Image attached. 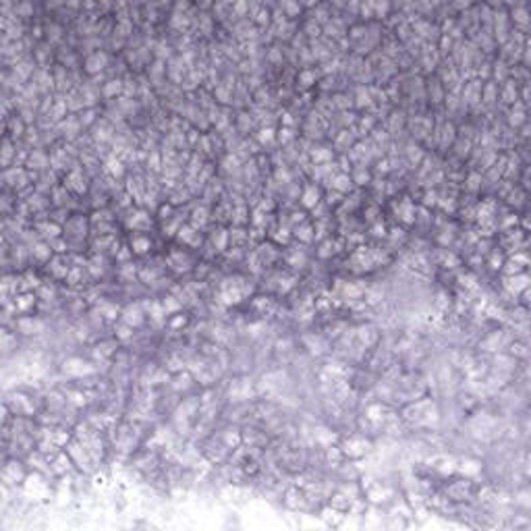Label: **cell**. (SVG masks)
Listing matches in <instances>:
<instances>
[{"mask_svg": "<svg viewBox=\"0 0 531 531\" xmlns=\"http://www.w3.org/2000/svg\"><path fill=\"white\" fill-rule=\"evenodd\" d=\"M326 32H328V36L340 38L344 30H342V23H338V21H328V25H326Z\"/></svg>", "mask_w": 531, "mask_h": 531, "instance_id": "74e56055", "label": "cell"}, {"mask_svg": "<svg viewBox=\"0 0 531 531\" xmlns=\"http://www.w3.org/2000/svg\"><path fill=\"white\" fill-rule=\"evenodd\" d=\"M326 185H328V189H334V191H338V193H342V195L351 193V191L355 189V183H353L351 174H348V172H342V170L334 172V174L326 180Z\"/></svg>", "mask_w": 531, "mask_h": 531, "instance_id": "52a82bcc", "label": "cell"}, {"mask_svg": "<svg viewBox=\"0 0 531 531\" xmlns=\"http://www.w3.org/2000/svg\"><path fill=\"white\" fill-rule=\"evenodd\" d=\"M428 96H430V102H434V104H438V102H442L444 100V90L440 88V83H434V86H428Z\"/></svg>", "mask_w": 531, "mask_h": 531, "instance_id": "d590c367", "label": "cell"}, {"mask_svg": "<svg viewBox=\"0 0 531 531\" xmlns=\"http://www.w3.org/2000/svg\"><path fill=\"white\" fill-rule=\"evenodd\" d=\"M504 200H506V204L508 206H514V208H519V206H523L525 204V193H523V189H519V187H512L506 195H504Z\"/></svg>", "mask_w": 531, "mask_h": 531, "instance_id": "1f68e13d", "label": "cell"}, {"mask_svg": "<svg viewBox=\"0 0 531 531\" xmlns=\"http://www.w3.org/2000/svg\"><path fill=\"white\" fill-rule=\"evenodd\" d=\"M210 245H212L218 254H226V249H228V230L226 228H216L212 232V239H210Z\"/></svg>", "mask_w": 531, "mask_h": 531, "instance_id": "d6986e66", "label": "cell"}, {"mask_svg": "<svg viewBox=\"0 0 531 531\" xmlns=\"http://www.w3.org/2000/svg\"><path fill=\"white\" fill-rule=\"evenodd\" d=\"M512 21H514L516 25H519L523 32H527V27H529V12H527V8L516 6V8L512 10Z\"/></svg>", "mask_w": 531, "mask_h": 531, "instance_id": "d6a6232c", "label": "cell"}, {"mask_svg": "<svg viewBox=\"0 0 531 531\" xmlns=\"http://www.w3.org/2000/svg\"><path fill=\"white\" fill-rule=\"evenodd\" d=\"M208 220H210V212H208V208L206 206H200V208H195V212L191 216V226L195 228H204L208 224Z\"/></svg>", "mask_w": 531, "mask_h": 531, "instance_id": "484cf974", "label": "cell"}, {"mask_svg": "<svg viewBox=\"0 0 531 531\" xmlns=\"http://www.w3.org/2000/svg\"><path fill=\"white\" fill-rule=\"evenodd\" d=\"M48 274H52V278H56V280H64L68 270H71V260H68L64 254H56V256H52L48 262Z\"/></svg>", "mask_w": 531, "mask_h": 531, "instance_id": "5b68a950", "label": "cell"}, {"mask_svg": "<svg viewBox=\"0 0 531 531\" xmlns=\"http://www.w3.org/2000/svg\"><path fill=\"white\" fill-rule=\"evenodd\" d=\"M176 241L189 245V247H200L202 245V234L200 230L191 226V224H180V228L176 230Z\"/></svg>", "mask_w": 531, "mask_h": 531, "instance_id": "30bf717a", "label": "cell"}, {"mask_svg": "<svg viewBox=\"0 0 531 531\" xmlns=\"http://www.w3.org/2000/svg\"><path fill=\"white\" fill-rule=\"evenodd\" d=\"M492 73H494V77L498 79V83H504L506 79H508V75H510V68H508V64L506 62H496L494 64V68H492Z\"/></svg>", "mask_w": 531, "mask_h": 531, "instance_id": "e575fe53", "label": "cell"}, {"mask_svg": "<svg viewBox=\"0 0 531 531\" xmlns=\"http://www.w3.org/2000/svg\"><path fill=\"white\" fill-rule=\"evenodd\" d=\"M62 228L56 224V222H40L38 224V234H40V239H44V241H52V239H56V236H60Z\"/></svg>", "mask_w": 531, "mask_h": 531, "instance_id": "ffe728a7", "label": "cell"}, {"mask_svg": "<svg viewBox=\"0 0 531 531\" xmlns=\"http://www.w3.org/2000/svg\"><path fill=\"white\" fill-rule=\"evenodd\" d=\"M508 295L512 297H519L525 288H529V274L527 272H521V274H510V276H504V284H502Z\"/></svg>", "mask_w": 531, "mask_h": 531, "instance_id": "8992f818", "label": "cell"}, {"mask_svg": "<svg viewBox=\"0 0 531 531\" xmlns=\"http://www.w3.org/2000/svg\"><path fill=\"white\" fill-rule=\"evenodd\" d=\"M498 98L504 104H514V102H519V88H516V81H510L506 79L504 83H502V88L498 90Z\"/></svg>", "mask_w": 531, "mask_h": 531, "instance_id": "9a60e30c", "label": "cell"}, {"mask_svg": "<svg viewBox=\"0 0 531 531\" xmlns=\"http://www.w3.org/2000/svg\"><path fill=\"white\" fill-rule=\"evenodd\" d=\"M102 94H104V98H116L118 94H122V81L120 79H110L108 83H104Z\"/></svg>", "mask_w": 531, "mask_h": 531, "instance_id": "4dcf8cb0", "label": "cell"}, {"mask_svg": "<svg viewBox=\"0 0 531 531\" xmlns=\"http://www.w3.org/2000/svg\"><path fill=\"white\" fill-rule=\"evenodd\" d=\"M303 2H305V4H310V6H312L314 2H318V0H303Z\"/></svg>", "mask_w": 531, "mask_h": 531, "instance_id": "b9f144b4", "label": "cell"}, {"mask_svg": "<svg viewBox=\"0 0 531 531\" xmlns=\"http://www.w3.org/2000/svg\"><path fill=\"white\" fill-rule=\"evenodd\" d=\"M307 156H310V160H312L314 164H326V162H332V158H334V152H332L330 148L320 146V148H314V150H310V154H307Z\"/></svg>", "mask_w": 531, "mask_h": 531, "instance_id": "44dd1931", "label": "cell"}, {"mask_svg": "<svg viewBox=\"0 0 531 531\" xmlns=\"http://www.w3.org/2000/svg\"><path fill=\"white\" fill-rule=\"evenodd\" d=\"M353 106L363 110V108H374V94H372V86H359L353 94Z\"/></svg>", "mask_w": 531, "mask_h": 531, "instance_id": "7c38bea8", "label": "cell"}, {"mask_svg": "<svg viewBox=\"0 0 531 531\" xmlns=\"http://www.w3.org/2000/svg\"><path fill=\"white\" fill-rule=\"evenodd\" d=\"M527 122V116H525V102H514L510 112H508V124L512 129H519Z\"/></svg>", "mask_w": 531, "mask_h": 531, "instance_id": "e0dca14e", "label": "cell"}, {"mask_svg": "<svg viewBox=\"0 0 531 531\" xmlns=\"http://www.w3.org/2000/svg\"><path fill=\"white\" fill-rule=\"evenodd\" d=\"M402 127H404V114L398 112V110H394V112L390 114L388 120H386V131L388 133H398Z\"/></svg>", "mask_w": 531, "mask_h": 531, "instance_id": "4316f807", "label": "cell"}, {"mask_svg": "<svg viewBox=\"0 0 531 531\" xmlns=\"http://www.w3.org/2000/svg\"><path fill=\"white\" fill-rule=\"evenodd\" d=\"M318 83V73L314 71V68H303V71L297 75V86H299V90H310L312 86H316Z\"/></svg>", "mask_w": 531, "mask_h": 531, "instance_id": "603a6c76", "label": "cell"}, {"mask_svg": "<svg viewBox=\"0 0 531 531\" xmlns=\"http://www.w3.org/2000/svg\"><path fill=\"white\" fill-rule=\"evenodd\" d=\"M106 66H108V56L104 52H92L90 56L86 58V71L90 75H96V73L104 71Z\"/></svg>", "mask_w": 531, "mask_h": 531, "instance_id": "4fadbf2b", "label": "cell"}, {"mask_svg": "<svg viewBox=\"0 0 531 531\" xmlns=\"http://www.w3.org/2000/svg\"><path fill=\"white\" fill-rule=\"evenodd\" d=\"M374 127H376L374 114H363V116H357V120H355V133L357 135H368L374 131Z\"/></svg>", "mask_w": 531, "mask_h": 531, "instance_id": "7402d4cb", "label": "cell"}, {"mask_svg": "<svg viewBox=\"0 0 531 531\" xmlns=\"http://www.w3.org/2000/svg\"><path fill=\"white\" fill-rule=\"evenodd\" d=\"M372 4H374V12L376 15H386L388 12V0H372Z\"/></svg>", "mask_w": 531, "mask_h": 531, "instance_id": "f35d334b", "label": "cell"}, {"mask_svg": "<svg viewBox=\"0 0 531 531\" xmlns=\"http://www.w3.org/2000/svg\"><path fill=\"white\" fill-rule=\"evenodd\" d=\"M282 6L286 10V15H297L299 12V2H295V0H282Z\"/></svg>", "mask_w": 531, "mask_h": 531, "instance_id": "ab89813d", "label": "cell"}, {"mask_svg": "<svg viewBox=\"0 0 531 531\" xmlns=\"http://www.w3.org/2000/svg\"><path fill=\"white\" fill-rule=\"evenodd\" d=\"M258 144L260 146H274L276 144V133H274V129L270 127V124H266V127L260 129V133H258Z\"/></svg>", "mask_w": 531, "mask_h": 531, "instance_id": "f546056e", "label": "cell"}, {"mask_svg": "<svg viewBox=\"0 0 531 531\" xmlns=\"http://www.w3.org/2000/svg\"><path fill=\"white\" fill-rule=\"evenodd\" d=\"M62 187H64L66 191L75 193V195H81V193H86V189H88V183H86V174H83V170L79 168V166H73V168H71V170L66 172V176H64V183H62Z\"/></svg>", "mask_w": 531, "mask_h": 531, "instance_id": "277c9868", "label": "cell"}, {"mask_svg": "<svg viewBox=\"0 0 531 531\" xmlns=\"http://www.w3.org/2000/svg\"><path fill=\"white\" fill-rule=\"evenodd\" d=\"M394 214H396V218L402 222V224H413L415 222V204L409 200V198H404V200H400V202H396L394 206Z\"/></svg>", "mask_w": 531, "mask_h": 531, "instance_id": "9c48e42d", "label": "cell"}, {"mask_svg": "<svg viewBox=\"0 0 531 531\" xmlns=\"http://www.w3.org/2000/svg\"><path fill=\"white\" fill-rule=\"evenodd\" d=\"M351 178H353L355 187H366V185L372 183V172L366 168V166H355Z\"/></svg>", "mask_w": 531, "mask_h": 531, "instance_id": "cb8c5ba5", "label": "cell"}, {"mask_svg": "<svg viewBox=\"0 0 531 531\" xmlns=\"http://www.w3.org/2000/svg\"><path fill=\"white\" fill-rule=\"evenodd\" d=\"M295 139H297V133H295V127H280L276 133V142L280 144V146H290V144H295Z\"/></svg>", "mask_w": 531, "mask_h": 531, "instance_id": "f1b7e54d", "label": "cell"}, {"mask_svg": "<svg viewBox=\"0 0 531 531\" xmlns=\"http://www.w3.org/2000/svg\"><path fill=\"white\" fill-rule=\"evenodd\" d=\"M118 320H120V322H124L127 326H131L133 330H137L139 326H144V324H146L148 316H146V312H144V305H142V303H129L127 307H124V310H120Z\"/></svg>", "mask_w": 531, "mask_h": 531, "instance_id": "7a4b0ae2", "label": "cell"}, {"mask_svg": "<svg viewBox=\"0 0 531 531\" xmlns=\"http://www.w3.org/2000/svg\"><path fill=\"white\" fill-rule=\"evenodd\" d=\"M30 254H32V258L34 260H38V262H42V264H46L52 256H54V251H52V247H50V243L48 241H36L34 245H32V249H30Z\"/></svg>", "mask_w": 531, "mask_h": 531, "instance_id": "2e32d148", "label": "cell"}, {"mask_svg": "<svg viewBox=\"0 0 531 531\" xmlns=\"http://www.w3.org/2000/svg\"><path fill=\"white\" fill-rule=\"evenodd\" d=\"M256 96H262V98H264V88H262V90H260ZM268 100H272V98H270V94H268V92H266V100H258V104H260V106H266V104H268Z\"/></svg>", "mask_w": 531, "mask_h": 531, "instance_id": "60d3db41", "label": "cell"}, {"mask_svg": "<svg viewBox=\"0 0 531 531\" xmlns=\"http://www.w3.org/2000/svg\"><path fill=\"white\" fill-rule=\"evenodd\" d=\"M322 198H324V193H322V189H320L316 183L305 185V187L301 189V193H299L301 206H303L305 210H312V208H316L320 202H322Z\"/></svg>", "mask_w": 531, "mask_h": 531, "instance_id": "ba28073f", "label": "cell"}, {"mask_svg": "<svg viewBox=\"0 0 531 531\" xmlns=\"http://www.w3.org/2000/svg\"><path fill=\"white\" fill-rule=\"evenodd\" d=\"M292 236L301 243H314V224L312 222H299L297 226H292Z\"/></svg>", "mask_w": 531, "mask_h": 531, "instance_id": "ac0fdd59", "label": "cell"}, {"mask_svg": "<svg viewBox=\"0 0 531 531\" xmlns=\"http://www.w3.org/2000/svg\"><path fill=\"white\" fill-rule=\"evenodd\" d=\"M482 187H484V176H482V172L471 170L467 174V178H465V189L469 193H478V191H482Z\"/></svg>", "mask_w": 531, "mask_h": 531, "instance_id": "d4e9b609", "label": "cell"}, {"mask_svg": "<svg viewBox=\"0 0 531 531\" xmlns=\"http://www.w3.org/2000/svg\"><path fill=\"white\" fill-rule=\"evenodd\" d=\"M355 139H357V133L355 129H340L336 135H334V148L340 150V152H348L351 150V146L355 144Z\"/></svg>", "mask_w": 531, "mask_h": 531, "instance_id": "5bb4252c", "label": "cell"}, {"mask_svg": "<svg viewBox=\"0 0 531 531\" xmlns=\"http://www.w3.org/2000/svg\"><path fill=\"white\" fill-rule=\"evenodd\" d=\"M510 340H512L510 330H492L480 340L478 346L484 353H498V351H504Z\"/></svg>", "mask_w": 531, "mask_h": 531, "instance_id": "6da1fadb", "label": "cell"}, {"mask_svg": "<svg viewBox=\"0 0 531 531\" xmlns=\"http://www.w3.org/2000/svg\"><path fill=\"white\" fill-rule=\"evenodd\" d=\"M104 168H106V172L110 174V176H120L122 172H124V164H122V160L120 158H116V156H110L106 162H104Z\"/></svg>", "mask_w": 531, "mask_h": 531, "instance_id": "83f0119b", "label": "cell"}, {"mask_svg": "<svg viewBox=\"0 0 531 531\" xmlns=\"http://www.w3.org/2000/svg\"><path fill=\"white\" fill-rule=\"evenodd\" d=\"M254 122H256L254 114H249V112H241V114H239V118H236V129H239L241 133H249V129L254 127Z\"/></svg>", "mask_w": 531, "mask_h": 531, "instance_id": "836d02e7", "label": "cell"}, {"mask_svg": "<svg viewBox=\"0 0 531 531\" xmlns=\"http://www.w3.org/2000/svg\"><path fill=\"white\" fill-rule=\"evenodd\" d=\"M380 216V208H378V204H368L366 206V210H363V218H366V222H376V220H380L378 218Z\"/></svg>", "mask_w": 531, "mask_h": 531, "instance_id": "8d00e7d4", "label": "cell"}, {"mask_svg": "<svg viewBox=\"0 0 531 531\" xmlns=\"http://www.w3.org/2000/svg\"><path fill=\"white\" fill-rule=\"evenodd\" d=\"M129 249L133 256H148L152 251V239L144 232H135L129 241Z\"/></svg>", "mask_w": 531, "mask_h": 531, "instance_id": "8fae6325", "label": "cell"}, {"mask_svg": "<svg viewBox=\"0 0 531 531\" xmlns=\"http://www.w3.org/2000/svg\"><path fill=\"white\" fill-rule=\"evenodd\" d=\"M166 266L174 272H189V270H193V258L189 256V251L172 249L168 254V258H166Z\"/></svg>", "mask_w": 531, "mask_h": 531, "instance_id": "3957f363", "label": "cell"}]
</instances>
